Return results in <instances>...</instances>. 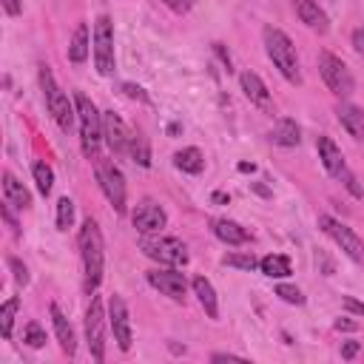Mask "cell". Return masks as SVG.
I'll use <instances>...</instances> for the list:
<instances>
[{
	"mask_svg": "<svg viewBox=\"0 0 364 364\" xmlns=\"http://www.w3.org/2000/svg\"><path fill=\"white\" fill-rule=\"evenodd\" d=\"M3 196H6V202L11 205V208H28L31 205V196H28V191L23 188V182H17V176L14 173H3Z\"/></svg>",
	"mask_w": 364,
	"mask_h": 364,
	"instance_id": "obj_21",
	"label": "cell"
},
{
	"mask_svg": "<svg viewBox=\"0 0 364 364\" xmlns=\"http://www.w3.org/2000/svg\"><path fill=\"white\" fill-rule=\"evenodd\" d=\"M142 253L165 267H185L188 264V247L173 239V236H154V233H145V239L139 242Z\"/></svg>",
	"mask_w": 364,
	"mask_h": 364,
	"instance_id": "obj_5",
	"label": "cell"
},
{
	"mask_svg": "<svg viewBox=\"0 0 364 364\" xmlns=\"http://www.w3.org/2000/svg\"><path fill=\"white\" fill-rule=\"evenodd\" d=\"M316 151H318V159H321V165H324V171L330 173V176H341L344 171H347V162H344V154L338 151V145L327 136V134H321L318 139H316Z\"/></svg>",
	"mask_w": 364,
	"mask_h": 364,
	"instance_id": "obj_15",
	"label": "cell"
},
{
	"mask_svg": "<svg viewBox=\"0 0 364 364\" xmlns=\"http://www.w3.org/2000/svg\"><path fill=\"white\" fill-rule=\"evenodd\" d=\"M293 9H296V17H299L310 31L327 34L330 20H327V14L321 11V6H318L316 0H293Z\"/></svg>",
	"mask_w": 364,
	"mask_h": 364,
	"instance_id": "obj_16",
	"label": "cell"
},
{
	"mask_svg": "<svg viewBox=\"0 0 364 364\" xmlns=\"http://www.w3.org/2000/svg\"><path fill=\"white\" fill-rule=\"evenodd\" d=\"M239 171L247 173V171H253V165H250V162H239Z\"/></svg>",
	"mask_w": 364,
	"mask_h": 364,
	"instance_id": "obj_46",
	"label": "cell"
},
{
	"mask_svg": "<svg viewBox=\"0 0 364 364\" xmlns=\"http://www.w3.org/2000/svg\"><path fill=\"white\" fill-rule=\"evenodd\" d=\"M353 48H355L358 54H364V28H355V31H353Z\"/></svg>",
	"mask_w": 364,
	"mask_h": 364,
	"instance_id": "obj_42",
	"label": "cell"
},
{
	"mask_svg": "<svg viewBox=\"0 0 364 364\" xmlns=\"http://www.w3.org/2000/svg\"><path fill=\"white\" fill-rule=\"evenodd\" d=\"M128 154L134 156V162H139L142 168H148L151 165V151H148V142H145V136L136 131V134H131V145H128Z\"/></svg>",
	"mask_w": 364,
	"mask_h": 364,
	"instance_id": "obj_28",
	"label": "cell"
},
{
	"mask_svg": "<svg viewBox=\"0 0 364 364\" xmlns=\"http://www.w3.org/2000/svg\"><path fill=\"white\" fill-rule=\"evenodd\" d=\"M162 3H165L171 11L185 14V11H191V9H193V3H196V0H162Z\"/></svg>",
	"mask_w": 364,
	"mask_h": 364,
	"instance_id": "obj_36",
	"label": "cell"
},
{
	"mask_svg": "<svg viewBox=\"0 0 364 364\" xmlns=\"http://www.w3.org/2000/svg\"><path fill=\"white\" fill-rule=\"evenodd\" d=\"M88 23H77V28H74V34H71V43H68V60L71 63H85V57H88Z\"/></svg>",
	"mask_w": 364,
	"mask_h": 364,
	"instance_id": "obj_24",
	"label": "cell"
},
{
	"mask_svg": "<svg viewBox=\"0 0 364 364\" xmlns=\"http://www.w3.org/2000/svg\"><path fill=\"white\" fill-rule=\"evenodd\" d=\"M17 307H20V299H17V296H11V299L0 307V333H3V338H11V327H14Z\"/></svg>",
	"mask_w": 364,
	"mask_h": 364,
	"instance_id": "obj_27",
	"label": "cell"
},
{
	"mask_svg": "<svg viewBox=\"0 0 364 364\" xmlns=\"http://www.w3.org/2000/svg\"><path fill=\"white\" fill-rule=\"evenodd\" d=\"M316 264H321V267H324V276H333V270H336V267H333V262H330V259H327L321 250L316 253Z\"/></svg>",
	"mask_w": 364,
	"mask_h": 364,
	"instance_id": "obj_39",
	"label": "cell"
},
{
	"mask_svg": "<svg viewBox=\"0 0 364 364\" xmlns=\"http://www.w3.org/2000/svg\"><path fill=\"white\" fill-rule=\"evenodd\" d=\"M336 117L341 122V128L353 136V139H361L364 136V108L353 105V102H341L336 108Z\"/></svg>",
	"mask_w": 364,
	"mask_h": 364,
	"instance_id": "obj_18",
	"label": "cell"
},
{
	"mask_svg": "<svg viewBox=\"0 0 364 364\" xmlns=\"http://www.w3.org/2000/svg\"><path fill=\"white\" fill-rule=\"evenodd\" d=\"M173 165L185 173H202L205 171V156L199 148H182L173 154Z\"/></svg>",
	"mask_w": 364,
	"mask_h": 364,
	"instance_id": "obj_25",
	"label": "cell"
},
{
	"mask_svg": "<svg viewBox=\"0 0 364 364\" xmlns=\"http://www.w3.org/2000/svg\"><path fill=\"white\" fill-rule=\"evenodd\" d=\"M94 63L102 77L114 74V26L108 14H100L94 23Z\"/></svg>",
	"mask_w": 364,
	"mask_h": 364,
	"instance_id": "obj_8",
	"label": "cell"
},
{
	"mask_svg": "<svg viewBox=\"0 0 364 364\" xmlns=\"http://www.w3.org/2000/svg\"><path fill=\"white\" fill-rule=\"evenodd\" d=\"M276 296H279V299H284L287 304H304L301 290H299V287H293V284H279V287H276Z\"/></svg>",
	"mask_w": 364,
	"mask_h": 364,
	"instance_id": "obj_33",
	"label": "cell"
},
{
	"mask_svg": "<svg viewBox=\"0 0 364 364\" xmlns=\"http://www.w3.org/2000/svg\"><path fill=\"white\" fill-rule=\"evenodd\" d=\"M222 264L239 267V270H253V267H259V259H256L253 253H228V256L222 259Z\"/></svg>",
	"mask_w": 364,
	"mask_h": 364,
	"instance_id": "obj_31",
	"label": "cell"
},
{
	"mask_svg": "<svg viewBox=\"0 0 364 364\" xmlns=\"http://www.w3.org/2000/svg\"><path fill=\"white\" fill-rule=\"evenodd\" d=\"M74 105H77V119H80V145H82V154L88 159H97L100 156V142L105 139L102 136V117H100L97 105L82 91L74 94Z\"/></svg>",
	"mask_w": 364,
	"mask_h": 364,
	"instance_id": "obj_3",
	"label": "cell"
},
{
	"mask_svg": "<svg viewBox=\"0 0 364 364\" xmlns=\"http://www.w3.org/2000/svg\"><path fill=\"white\" fill-rule=\"evenodd\" d=\"M239 85H242V91H245V97L253 102V105H259V108H270V91H267V85L262 82V77L256 74V71H242L239 74Z\"/></svg>",
	"mask_w": 364,
	"mask_h": 364,
	"instance_id": "obj_17",
	"label": "cell"
},
{
	"mask_svg": "<svg viewBox=\"0 0 364 364\" xmlns=\"http://www.w3.org/2000/svg\"><path fill=\"white\" fill-rule=\"evenodd\" d=\"M85 341L91 350L94 361L105 358V313H102V301L100 296L91 293V304L85 310Z\"/></svg>",
	"mask_w": 364,
	"mask_h": 364,
	"instance_id": "obj_9",
	"label": "cell"
},
{
	"mask_svg": "<svg viewBox=\"0 0 364 364\" xmlns=\"http://www.w3.org/2000/svg\"><path fill=\"white\" fill-rule=\"evenodd\" d=\"M31 173H34V182H37V191L43 193V196H48L51 193V188H54V171L46 165V162H34V168H31Z\"/></svg>",
	"mask_w": 364,
	"mask_h": 364,
	"instance_id": "obj_29",
	"label": "cell"
},
{
	"mask_svg": "<svg viewBox=\"0 0 364 364\" xmlns=\"http://www.w3.org/2000/svg\"><path fill=\"white\" fill-rule=\"evenodd\" d=\"M23 341H26L28 347H34V350L43 347V344H46V333H43V327H40L37 321H28V324H26V333H23Z\"/></svg>",
	"mask_w": 364,
	"mask_h": 364,
	"instance_id": "obj_32",
	"label": "cell"
},
{
	"mask_svg": "<svg viewBox=\"0 0 364 364\" xmlns=\"http://www.w3.org/2000/svg\"><path fill=\"white\" fill-rule=\"evenodd\" d=\"M97 165H94V173H97V182H100V191L105 193V199L111 202V208L117 210V213H125V176H122V171L114 165V162H108V159H94Z\"/></svg>",
	"mask_w": 364,
	"mask_h": 364,
	"instance_id": "obj_6",
	"label": "cell"
},
{
	"mask_svg": "<svg viewBox=\"0 0 364 364\" xmlns=\"http://www.w3.org/2000/svg\"><path fill=\"white\" fill-rule=\"evenodd\" d=\"M259 267H262V273L270 276V279H287V276L293 273V270H290V259L282 256V253H270V256L259 259Z\"/></svg>",
	"mask_w": 364,
	"mask_h": 364,
	"instance_id": "obj_26",
	"label": "cell"
},
{
	"mask_svg": "<svg viewBox=\"0 0 364 364\" xmlns=\"http://www.w3.org/2000/svg\"><path fill=\"white\" fill-rule=\"evenodd\" d=\"M338 179L344 182V188H347V191H350L353 196H361V193H364V191H361V185H358V179L353 176V171H350V168H347V171H344V173H341Z\"/></svg>",
	"mask_w": 364,
	"mask_h": 364,
	"instance_id": "obj_34",
	"label": "cell"
},
{
	"mask_svg": "<svg viewBox=\"0 0 364 364\" xmlns=\"http://www.w3.org/2000/svg\"><path fill=\"white\" fill-rule=\"evenodd\" d=\"M358 347H361L358 341H347V344L341 347V358H353V355L358 353Z\"/></svg>",
	"mask_w": 364,
	"mask_h": 364,
	"instance_id": "obj_43",
	"label": "cell"
},
{
	"mask_svg": "<svg viewBox=\"0 0 364 364\" xmlns=\"http://www.w3.org/2000/svg\"><path fill=\"white\" fill-rule=\"evenodd\" d=\"M355 327H358V324L350 321V318H338V321H336V330H355Z\"/></svg>",
	"mask_w": 364,
	"mask_h": 364,
	"instance_id": "obj_45",
	"label": "cell"
},
{
	"mask_svg": "<svg viewBox=\"0 0 364 364\" xmlns=\"http://www.w3.org/2000/svg\"><path fill=\"white\" fill-rule=\"evenodd\" d=\"M9 267L14 270V282H17L20 287H26V284H28V270H26V264H20L17 259H9Z\"/></svg>",
	"mask_w": 364,
	"mask_h": 364,
	"instance_id": "obj_35",
	"label": "cell"
},
{
	"mask_svg": "<svg viewBox=\"0 0 364 364\" xmlns=\"http://www.w3.org/2000/svg\"><path fill=\"white\" fill-rule=\"evenodd\" d=\"M318 225H321V230H324L353 262H364V242H361L347 225H341L338 219H333V216H327V213L318 216Z\"/></svg>",
	"mask_w": 364,
	"mask_h": 364,
	"instance_id": "obj_11",
	"label": "cell"
},
{
	"mask_svg": "<svg viewBox=\"0 0 364 364\" xmlns=\"http://www.w3.org/2000/svg\"><path fill=\"white\" fill-rule=\"evenodd\" d=\"M3 219L9 222V228H11V233H14V236H20V228H17V222H14V216H11V208H9V202H6V208H3Z\"/></svg>",
	"mask_w": 364,
	"mask_h": 364,
	"instance_id": "obj_41",
	"label": "cell"
},
{
	"mask_svg": "<svg viewBox=\"0 0 364 364\" xmlns=\"http://www.w3.org/2000/svg\"><path fill=\"white\" fill-rule=\"evenodd\" d=\"M131 219H134V228H136L139 233H159V230L168 225L165 208L156 205L154 199H142V202L134 208Z\"/></svg>",
	"mask_w": 364,
	"mask_h": 364,
	"instance_id": "obj_13",
	"label": "cell"
},
{
	"mask_svg": "<svg viewBox=\"0 0 364 364\" xmlns=\"http://www.w3.org/2000/svg\"><path fill=\"white\" fill-rule=\"evenodd\" d=\"M270 142L282 145V148H296L301 142V128L296 125V119L290 117H282L276 119V125L270 128Z\"/></svg>",
	"mask_w": 364,
	"mask_h": 364,
	"instance_id": "obj_19",
	"label": "cell"
},
{
	"mask_svg": "<svg viewBox=\"0 0 364 364\" xmlns=\"http://www.w3.org/2000/svg\"><path fill=\"white\" fill-rule=\"evenodd\" d=\"M318 74L321 80L327 82V88L336 94V97H350L353 88H355V80L350 74V68L330 51H321L318 54Z\"/></svg>",
	"mask_w": 364,
	"mask_h": 364,
	"instance_id": "obj_7",
	"label": "cell"
},
{
	"mask_svg": "<svg viewBox=\"0 0 364 364\" xmlns=\"http://www.w3.org/2000/svg\"><path fill=\"white\" fill-rule=\"evenodd\" d=\"M102 136L108 142V148L114 154H128V145H131V131L125 128V122L114 114V111H105L102 114Z\"/></svg>",
	"mask_w": 364,
	"mask_h": 364,
	"instance_id": "obj_14",
	"label": "cell"
},
{
	"mask_svg": "<svg viewBox=\"0 0 364 364\" xmlns=\"http://www.w3.org/2000/svg\"><path fill=\"white\" fill-rule=\"evenodd\" d=\"M148 284L156 287L159 293H165L173 301H185L188 296V282L185 273H179L176 267H165V270H151L148 273Z\"/></svg>",
	"mask_w": 364,
	"mask_h": 364,
	"instance_id": "obj_12",
	"label": "cell"
},
{
	"mask_svg": "<svg viewBox=\"0 0 364 364\" xmlns=\"http://www.w3.org/2000/svg\"><path fill=\"white\" fill-rule=\"evenodd\" d=\"M262 37H264V51H267L270 63L279 68V74L290 85H299L301 82V71H299V54H296L293 40L282 28H273V26H264Z\"/></svg>",
	"mask_w": 364,
	"mask_h": 364,
	"instance_id": "obj_2",
	"label": "cell"
},
{
	"mask_svg": "<svg viewBox=\"0 0 364 364\" xmlns=\"http://www.w3.org/2000/svg\"><path fill=\"white\" fill-rule=\"evenodd\" d=\"M210 361H245L242 355H233V353H213Z\"/></svg>",
	"mask_w": 364,
	"mask_h": 364,
	"instance_id": "obj_44",
	"label": "cell"
},
{
	"mask_svg": "<svg viewBox=\"0 0 364 364\" xmlns=\"http://www.w3.org/2000/svg\"><path fill=\"white\" fill-rule=\"evenodd\" d=\"M40 88H43V97H46V108L51 114V119L60 125V131H71L74 125V117H77V105L68 100V94L57 85L54 74L48 65H40Z\"/></svg>",
	"mask_w": 364,
	"mask_h": 364,
	"instance_id": "obj_4",
	"label": "cell"
},
{
	"mask_svg": "<svg viewBox=\"0 0 364 364\" xmlns=\"http://www.w3.org/2000/svg\"><path fill=\"white\" fill-rule=\"evenodd\" d=\"M341 304H344L350 313H358V316H364V304H361L358 299H353V296H344V299H341Z\"/></svg>",
	"mask_w": 364,
	"mask_h": 364,
	"instance_id": "obj_38",
	"label": "cell"
},
{
	"mask_svg": "<svg viewBox=\"0 0 364 364\" xmlns=\"http://www.w3.org/2000/svg\"><path fill=\"white\" fill-rule=\"evenodd\" d=\"M3 9H6V14L17 17V14L23 11V3H20V0H3Z\"/></svg>",
	"mask_w": 364,
	"mask_h": 364,
	"instance_id": "obj_40",
	"label": "cell"
},
{
	"mask_svg": "<svg viewBox=\"0 0 364 364\" xmlns=\"http://www.w3.org/2000/svg\"><path fill=\"white\" fill-rule=\"evenodd\" d=\"M193 293H196L199 304L205 307V313H208L210 318H219V301H216V290H213V284H210L205 276H196V279H193Z\"/></svg>",
	"mask_w": 364,
	"mask_h": 364,
	"instance_id": "obj_23",
	"label": "cell"
},
{
	"mask_svg": "<svg viewBox=\"0 0 364 364\" xmlns=\"http://www.w3.org/2000/svg\"><path fill=\"white\" fill-rule=\"evenodd\" d=\"M122 91L131 97V100H139V102H148V94L139 88V85H134V82H122Z\"/></svg>",
	"mask_w": 364,
	"mask_h": 364,
	"instance_id": "obj_37",
	"label": "cell"
},
{
	"mask_svg": "<svg viewBox=\"0 0 364 364\" xmlns=\"http://www.w3.org/2000/svg\"><path fill=\"white\" fill-rule=\"evenodd\" d=\"M108 324H111V333H114V341L122 353L131 350L134 344V330H131V313H128V304L122 296H111L108 299Z\"/></svg>",
	"mask_w": 364,
	"mask_h": 364,
	"instance_id": "obj_10",
	"label": "cell"
},
{
	"mask_svg": "<svg viewBox=\"0 0 364 364\" xmlns=\"http://www.w3.org/2000/svg\"><path fill=\"white\" fill-rule=\"evenodd\" d=\"M74 222V202L68 196H63L57 202V230H68Z\"/></svg>",
	"mask_w": 364,
	"mask_h": 364,
	"instance_id": "obj_30",
	"label": "cell"
},
{
	"mask_svg": "<svg viewBox=\"0 0 364 364\" xmlns=\"http://www.w3.org/2000/svg\"><path fill=\"white\" fill-rule=\"evenodd\" d=\"M80 259H82V273H85V293L91 296L100 282H102V267H105V245H102V233L100 225L88 216L80 228Z\"/></svg>",
	"mask_w": 364,
	"mask_h": 364,
	"instance_id": "obj_1",
	"label": "cell"
},
{
	"mask_svg": "<svg viewBox=\"0 0 364 364\" xmlns=\"http://www.w3.org/2000/svg\"><path fill=\"white\" fill-rule=\"evenodd\" d=\"M51 324H54V333H57V341L63 347L65 355H74L77 353V338H74V330L68 324V318L63 316V310L57 304H51Z\"/></svg>",
	"mask_w": 364,
	"mask_h": 364,
	"instance_id": "obj_20",
	"label": "cell"
},
{
	"mask_svg": "<svg viewBox=\"0 0 364 364\" xmlns=\"http://www.w3.org/2000/svg\"><path fill=\"white\" fill-rule=\"evenodd\" d=\"M213 236L222 239L225 245H245V242H250V233L242 225L230 222V219H216L213 222Z\"/></svg>",
	"mask_w": 364,
	"mask_h": 364,
	"instance_id": "obj_22",
	"label": "cell"
}]
</instances>
